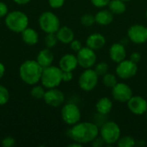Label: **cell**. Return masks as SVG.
<instances>
[{"mask_svg":"<svg viewBox=\"0 0 147 147\" xmlns=\"http://www.w3.org/2000/svg\"><path fill=\"white\" fill-rule=\"evenodd\" d=\"M65 0H48V4L53 9H59L65 4Z\"/></svg>","mask_w":147,"mask_h":147,"instance_id":"1f68e13d","label":"cell"},{"mask_svg":"<svg viewBox=\"0 0 147 147\" xmlns=\"http://www.w3.org/2000/svg\"><path fill=\"white\" fill-rule=\"evenodd\" d=\"M58 41H59V40L57 38L56 33H49V34H47L46 36H45V38H44L45 45L48 48L54 47L57 45Z\"/></svg>","mask_w":147,"mask_h":147,"instance_id":"484cf974","label":"cell"},{"mask_svg":"<svg viewBox=\"0 0 147 147\" xmlns=\"http://www.w3.org/2000/svg\"><path fill=\"white\" fill-rule=\"evenodd\" d=\"M40 29L46 34L56 33L60 28V20L56 14L52 11H45L41 13L38 19Z\"/></svg>","mask_w":147,"mask_h":147,"instance_id":"5b68a950","label":"cell"},{"mask_svg":"<svg viewBox=\"0 0 147 147\" xmlns=\"http://www.w3.org/2000/svg\"><path fill=\"white\" fill-rule=\"evenodd\" d=\"M9 100V92L8 89L0 84V106L5 105Z\"/></svg>","mask_w":147,"mask_h":147,"instance_id":"f546056e","label":"cell"},{"mask_svg":"<svg viewBox=\"0 0 147 147\" xmlns=\"http://www.w3.org/2000/svg\"><path fill=\"white\" fill-rule=\"evenodd\" d=\"M56 35L59 41L63 44H70L75 37L73 30L67 26L60 27L56 32Z\"/></svg>","mask_w":147,"mask_h":147,"instance_id":"d6986e66","label":"cell"},{"mask_svg":"<svg viewBox=\"0 0 147 147\" xmlns=\"http://www.w3.org/2000/svg\"><path fill=\"white\" fill-rule=\"evenodd\" d=\"M43 100L47 105L53 108H58L64 103L65 95L58 88L47 89V90H46Z\"/></svg>","mask_w":147,"mask_h":147,"instance_id":"4fadbf2b","label":"cell"},{"mask_svg":"<svg viewBox=\"0 0 147 147\" xmlns=\"http://www.w3.org/2000/svg\"><path fill=\"white\" fill-rule=\"evenodd\" d=\"M91 3L96 8H104L108 6L110 0H90Z\"/></svg>","mask_w":147,"mask_h":147,"instance_id":"d6a6232c","label":"cell"},{"mask_svg":"<svg viewBox=\"0 0 147 147\" xmlns=\"http://www.w3.org/2000/svg\"><path fill=\"white\" fill-rule=\"evenodd\" d=\"M53 60H54V55L51 51V48L48 47L40 50L36 57V61L42 66V68H46L52 65Z\"/></svg>","mask_w":147,"mask_h":147,"instance_id":"ac0fdd59","label":"cell"},{"mask_svg":"<svg viewBox=\"0 0 147 147\" xmlns=\"http://www.w3.org/2000/svg\"><path fill=\"white\" fill-rule=\"evenodd\" d=\"M91 144H92V146L95 147H99V146H102L103 144H105L104 143V141L102 140V139L100 137V138H96L92 142H91Z\"/></svg>","mask_w":147,"mask_h":147,"instance_id":"74e56055","label":"cell"},{"mask_svg":"<svg viewBox=\"0 0 147 147\" xmlns=\"http://www.w3.org/2000/svg\"><path fill=\"white\" fill-rule=\"evenodd\" d=\"M21 34L22 41L28 46H34L39 42V34L32 28L28 27L21 33Z\"/></svg>","mask_w":147,"mask_h":147,"instance_id":"ffe728a7","label":"cell"},{"mask_svg":"<svg viewBox=\"0 0 147 147\" xmlns=\"http://www.w3.org/2000/svg\"><path fill=\"white\" fill-rule=\"evenodd\" d=\"M4 22L9 30L20 34L28 27L29 19L24 12L20 10H13L6 15Z\"/></svg>","mask_w":147,"mask_h":147,"instance_id":"3957f363","label":"cell"},{"mask_svg":"<svg viewBox=\"0 0 147 147\" xmlns=\"http://www.w3.org/2000/svg\"><path fill=\"white\" fill-rule=\"evenodd\" d=\"M5 71H6L5 65L2 62H0V79H2L3 78V76L5 74Z\"/></svg>","mask_w":147,"mask_h":147,"instance_id":"f35d334b","label":"cell"},{"mask_svg":"<svg viewBox=\"0 0 147 147\" xmlns=\"http://www.w3.org/2000/svg\"><path fill=\"white\" fill-rule=\"evenodd\" d=\"M45 87L41 84V85H34L30 90V95L33 98L36 99V100H40L44 98L46 90L44 89Z\"/></svg>","mask_w":147,"mask_h":147,"instance_id":"cb8c5ba5","label":"cell"},{"mask_svg":"<svg viewBox=\"0 0 147 147\" xmlns=\"http://www.w3.org/2000/svg\"><path fill=\"white\" fill-rule=\"evenodd\" d=\"M129 59H131L133 62L138 64L140 61V59H141V54L140 53H138V52H134V53H131Z\"/></svg>","mask_w":147,"mask_h":147,"instance_id":"8d00e7d4","label":"cell"},{"mask_svg":"<svg viewBox=\"0 0 147 147\" xmlns=\"http://www.w3.org/2000/svg\"><path fill=\"white\" fill-rule=\"evenodd\" d=\"M70 47H71V49L72 51L78 53V52L83 47V46H82V43H81L80 40H75V39H74V40L70 43Z\"/></svg>","mask_w":147,"mask_h":147,"instance_id":"836d02e7","label":"cell"},{"mask_svg":"<svg viewBox=\"0 0 147 147\" xmlns=\"http://www.w3.org/2000/svg\"><path fill=\"white\" fill-rule=\"evenodd\" d=\"M81 24L84 27H90L96 22L95 16L90 13H85L80 18Z\"/></svg>","mask_w":147,"mask_h":147,"instance_id":"83f0119b","label":"cell"},{"mask_svg":"<svg viewBox=\"0 0 147 147\" xmlns=\"http://www.w3.org/2000/svg\"><path fill=\"white\" fill-rule=\"evenodd\" d=\"M61 118L65 124L73 126L80 121L81 111L76 104L71 102L66 103L62 107Z\"/></svg>","mask_w":147,"mask_h":147,"instance_id":"ba28073f","label":"cell"},{"mask_svg":"<svg viewBox=\"0 0 147 147\" xmlns=\"http://www.w3.org/2000/svg\"><path fill=\"white\" fill-rule=\"evenodd\" d=\"M16 4H19V5H25V4H28L31 0H13Z\"/></svg>","mask_w":147,"mask_h":147,"instance_id":"ab89813d","label":"cell"},{"mask_svg":"<svg viewBox=\"0 0 147 147\" xmlns=\"http://www.w3.org/2000/svg\"><path fill=\"white\" fill-rule=\"evenodd\" d=\"M62 82V70L59 67L52 65L48 67L43 68L40 83L45 88H58Z\"/></svg>","mask_w":147,"mask_h":147,"instance_id":"277c9868","label":"cell"},{"mask_svg":"<svg viewBox=\"0 0 147 147\" xmlns=\"http://www.w3.org/2000/svg\"><path fill=\"white\" fill-rule=\"evenodd\" d=\"M73 78L72 71H62V80L63 82H70Z\"/></svg>","mask_w":147,"mask_h":147,"instance_id":"d590c367","label":"cell"},{"mask_svg":"<svg viewBox=\"0 0 147 147\" xmlns=\"http://www.w3.org/2000/svg\"><path fill=\"white\" fill-rule=\"evenodd\" d=\"M96 23L101 26H108L114 21V14L109 9H101L95 15Z\"/></svg>","mask_w":147,"mask_h":147,"instance_id":"44dd1931","label":"cell"},{"mask_svg":"<svg viewBox=\"0 0 147 147\" xmlns=\"http://www.w3.org/2000/svg\"><path fill=\"white\" fill-rule=\"evenodd\" d=\"M98 77L99 76L95 70L91 68L84 69L78 78V85L80 89L86 92L93 90L98 84Z\"/></svg>","mask_w":147,"mask_h":147,"instance_id":"52a82bcc","label":"cell"},{"mask_svg":"<svg viewBox=\"0 0 147 147\" xmlns=\"http://www.w3.org/2000/svg\"><path fill=\"white\" fill-rule=\"evenodd\" d=\"M109 66L106 62H99L95 65V71L97 73L98 76H103L109 71Z\"/></svg>","mask_w":147,"mask_h":147,"instance_id":"f1b7e54d","label":"cell"},{"mask_svg":"<svg viewBox=\"0 0 147 147\" xmlns=\"http://www.w3.org/2000/svg\"><path fill=\"white\" fill-rule=\"evenodd\" d=\"M122 1H124L125 3H127V2H129V1H131V0H122Z\"/></svg>","mask_w":147,"mask_h":147,"instance_id":"b9f144b4","label":"cell"},{"mask_svg":"<svg viewBox=\"0 0 147 147\" xmlns=\"http://www.w3.org/2000/svg\"><path fill=\"white\" fill-rule=\"evenodd\" d=\"M42 71V66L36 60L33 59L25 60L19 67L21 79L28 85H35L40 82Z\"/></svg>","mask_w":147,"mask_h":147,"instance_id":"7a4b0ae2","label":"cell"},{"mask_svg":"<svg viewBox=\"0 0 147 147\" xmlns=\"http://www.w3.org/2000/svg\"><path fill=\"white\" fill-rule=\"evenodd\" d=\"M78 65L77 56L71 53L63 55L59 62V67L63 71H73Z\"/></svg>","mask_w":147,"mask_h":147,"instance_id":"2e32d148","label":"cell"},{"mask_svg":"<svg viewBox=\"0 0 147 147\" xmlns=\"http://www.w3.org/2000/svg\"><path fill=\"white\" fill-rule=\"evenodd\" d=\"M0 27H1V22H0Z\"/></svg>","mask_w":147,"mask_h":147,"instance_id":"f6af8a7d","label":"cell"},{"mask_svg":"<svg viewBox=\"0 0 147 147\" xmlns=\"http://www.w3.org/2000/svg\"><path fill=\"white\" fill-rule=\"evenodd\" d=\"M9 13V8H8V5L0 1V18H3L6 16V15Z\"/></svg>","mask_w":147,"mask_h":147,"instance_id":"e575fe53","label":"cell"},{"mask_svg":"<svg viewBox=\"0 0 147 147\" xmlns=\"http://www.w3.org/2000/svg\"><path fill=\"white\" fill-rule=\"evenodd\" d=\"M77 59L78 65L84 69L92 68L96 64V54L95 50L86 47H83L77 53Z\"/></svg>","mask_w":147,"mask_h":147,"instance_id":"30bf717a","label":"cell"},{"mask_svg":"<svg viewBox=\"0 0 147 147\" xmlns=\"http://www.w3.org/2000/svg\"><path fill=\"white\" fill-rule=\"evenodd\" d=\"M112 109H113V102L111 101L110 98L106 96L100 98L96 103V112L102 115H106L109 113H110Z\"/></svg>","mask_w":147,"mask_h":147,"instance_id":"7402d4cb","label":"cell"},{"mask_svg":"<svg viewBox=\"0 0 147 147\" xmlns=\"http://www.w3.org/2000/svg\"><path fill=\"white\" fill-rule=\"evenodd\" d=\"M108 6L114 15H121L127 10L126 3L122 0H110Z\"/></svg>","mask_w":147,"mask_h":147,"instance_id":"603a6c76","label":"cell"},{"mask_svg":"<svg viewBox=\"0 0 147 147\" xmlns=\"http://www.w3.org/2000/svg\"><path fill=\"white\" fill-rule=\"evenodd\" d=\"M146 120H147V111H146Z\"/></svg>","mask_w":147,"mask_h":147,"instance_id":"ee69618b","label":"cell"},{"mask_svg":"<svg viewBox=\"0 0 147 147\" xmlns=\"http://www.w3.org/2000/svg\"><path fill=\"white\" fill-rule=\"evenodd\" d=\"M106 44V38L100 33H93L86 39V46L93 50L102 49Z\"/></svg>","mask_w":147,"mask_h":147,"instance_id":"e0dca14e","label":"cell"},{"mask_svg":"<svg viewBox=\"0 0 147 147\" xmlns=\"http://www.w3.org/2000/svg\"><path fill=\"white\" fill-rule=\"evenodd\" d=\"M16 145V140L13 137L6 136L2 140V146L3 147H12Z\"/></svg>","mask_w":147,"mask_h":147,"instance_id":"4dcf8cb0","label":"cell"},{"mask_svg":"<svg viewBox=\"0 0 147 147\" xmlns=\"http://www.w3.org/2000/svg\"><path fill=\"white\" fill-rule=\"evenodd\" d=\"M127 37L134 44H144L147 41V27L140 24L132 25L127 30Z\"/></svg>","mask_w":147,"mask_h":147,"instance_id":"8fae6325","label":"cell"},{"mask_svg":"<svg viewBox=\"0 0 147 147\" xmlns=\"http://www.w3.org/2000/svg\"><path fill=\"white\" fill-rule=\"evenodd\" d=\"M109 58L115 63H120L127 58V51L125 46L121 42H115L110 46L109 50Z\"/></svg>","mask_w":147,"mask_h":147,"instance_id":"9a60e30c","label":"cell"},{"mask_svg":"<svg viewBox=\"0 0 147 147\" xmlns=\"http://www.w3.org/2000/svg\"><path fill=\"white\" fill-rule=\"evenodd\" d=\"M146 19H147V10H146Z\"/></svg>","mask_w":147,"mask_h":147,"instance_id":"7bdbcfd3","label":"cell"},{"mask_svg":"<svg viewBox=\"0 0 147 147\" xmlns=\"http://www.w3.org/2000/svg\"><path fill=\"white\" fill-rule=\"evenodd\" d=\"M133 96L131 87L125 83H117L112 88V96L119 102H127Z\"/></svg>","mask_w":147,"mask_h":147,"instance_id":"7c38bea8","label":"cell"},{"mask_svg":"<svg viewBox=\"0 0 147 147\" xmlns=\"http://www.w3.org/2000/svg\"><path fill=\"white\" fill-rule=\"evenodd\" d=\"M121 128L115 121L105 122L100 129V137L107 145L116 144L121 138Z\"/></svg>","mask_w":147,"mask_h":147,"instance_id":"8992f818","label":"cell"},{"mask_svg":"<svg viewBox=\"0 0 147 147\" xmlns=\"http://www.w3.org/2000/svg\"><path fill=\"white\" fill-rule=\"evenodd\" d=\"M138 71V65L131 59H124L118 63L115 72L118 78L122 80H127L134 78Z\"/></svg>","mask_w":147,"mask_h":147,"instance_id":"9c48e42d","label":"cell"},{"mask_svg":"<svg viewBox=\"0 0 147 147\" xmlns=\"http://www.w3.org/2000/svg\"><path fill=\"white\" fill-rule=\"evenodd\" d=\"M83 146L82 144H80V143H78V142H76V141H74V143H72V144H70L68 146L69 147H81Z\"/></svg>","mask_w":147,"mask_h":147,"instance_id":"60d3db41","label":"cell"},{"mask_svg":"<svg viewBox=\"0 0 147 147\" xmlns=\"http://www.w3.org/2000/svg\"><path fill=\"white\" fill-rule=\"evenodd\" d=\"M117 83H118L117 82V78L112 73L107 72L106 74H104L102 76V84L107 88L112 89Z\"/></svg>","mask_w":147,"mask_h":147,"instance_id":"d4e9b609","label":"cell"},{"mask_svg":"<svg viewBox=\"0 0 147 147\" xmlns=\"http://www.w3.org/2000/svg\"><path fill=\"white\" fill-rule=\"evenodd\" d=\"M117 146L119 147H132L135 146V140L131 136H124L119 139L117 141Z\"/></svg>","mask_w":147,"mask_h":147,"instance_id":"4316f807","label":"cell"},{"mask_svg":"<svg viewBox=\"0 0 147 147\" xmlns=\"http://www.w3.org/2000/svg\"><path fill=\"white\" fill-rule=\"evenodd\" d=\"M68 135L73 141L84 145L91 143L98 137L99 128L95 123L90 121H79L71 126L68 131Z\"/></svg>","mask_w":147,"mask_h":147,"instance_id":"6da1fadb","label":"cell"},{"mask_svg":"<svg viewBox=\"0 0 147 147\" xmlns=\"http://www.w3.org/2000/svg\"><path fill=\"white\" fill-rule=\"evenodd\" d=\"M127 103V108L135 115H142L147 111V101L140 96H133Z\"/></svg>","mask_w":147,"mask_h":147,"instance_id":"5bb4252c","label":"cell"}]
</instances>
